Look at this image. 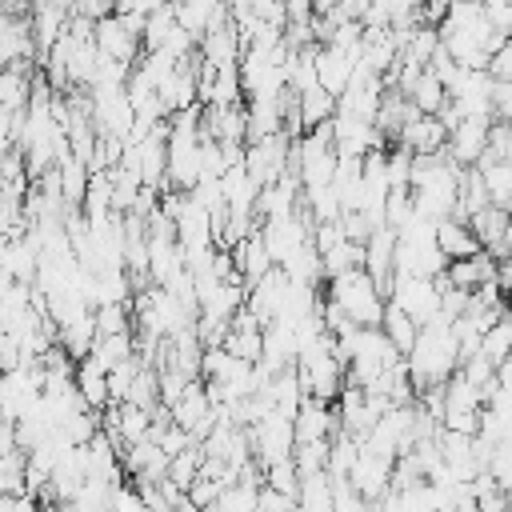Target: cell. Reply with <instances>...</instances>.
<instances>
[{
  "label": "cell",
  "instance_id": "1f68e13d",
  "mask_svg": "<svg viewBox=\"0 0 512 512\" xmlns=\"http://www.w3.org/2000/svg\"><path fill=\"white\" fill-rule=\"evenodd\" d=\"M156 376H160V404H164V408H172V404L188 392V384H192V380H188L184 372H176V368H160Z\"/></svg>",
  "mask_w": 512,
  "mask_h": 512
},
{
  "label": "cell",
  "instance_id": "484cf974",
  "mask_svg": "<svg viewBox=\"0 0 512 512\" xmlns=\"http://www.w3.org/2000/svg\"><path fill=\"white\" fill-rule=\"evenodd\" d=\"M92 320H96V336H124V332H132V308L128 304L92 308Z\"/></svg>",
  "mask_w": 512,
  "mask_h": 512
},
{
  "label": "cell",
  "instance_id": "4fadbf2b",
  "mask_svg": "<svg viewBox=\"0 0 512 512\" xmlns=\"http://www.w3.org/2000/svg\"><path fill=\"white\" fill-rule=\"evenodd\" d=\"M172 16H176V28L188 32V36L200 44V36H204L212 24H220V20L228 16V8H224V4H212V0H188V4H172Z\"/></svg>",
  "mask_w": 512,
  "mask_h": 512
},
{
  "label": "cell",
  "instance_id": "9c48e42d",
  "mask_svg": "<svg viewBox=\"0 0 512 512\" xmlns=\"http://www.w3.org/2000/svg\"><path fill=\"white\" fill-rule=\"evenodd\" d=\"M336 432H340V424H336V408H332V404L304 400L300 412L292 416V436H296V444H320V440H332Z\"/></svg>",
  "mask_w": 512,
  "mask_h": 512
},
{
  "label": "cell",
  "instance_id": "8d00e7d4",
  "mask_svg": "<svg viewBox=\"0 0 512 512\" xmlns=\"http://www.w3.org/2000/svg\"><path fill=\"white\" fill-rule=\"evenodd\" d=\"M340 240H344L340 220H336V224H312V248H316L320 256H324V252H332Z\"/></svg>",
  "mask_w": 512,
  "mask_h": 512
},
{
  "label": "cell",
  "instance_id": "f1b7e54d",
  "mask_svg": "<svg viewBox=\"0 0 512 512\" xmlns=\"http://www.w3.org/2000/svg\"><path fill=\"white\" fill-rule=\"evenodd\" d=\"M324 460H328V440H320V444H296L292 448V468H296L300 480L324 472Z\"/></svg>",
  "mask_w": 512,
  "mask_h": 512
},
{
  "label": "cell",
  "instance_id": "277c9868",
  "mask_svg": "<svg viewBox=\"0 0 512 512\" xmlns=\"http://www.w3.org/2000/svg\"><path fill=\"white\" fill-rule=\"evenodd\" d=\"M288 152H292V140L280 132V136H268V140H256L244 148V172L256 188H268L276 184L284 172H288Z\"/></svg>",
  "mask_w": 512,
  "mask_h": 512
},
{
  "label": "cell",
  "instance_id": "5b68a950",
  "mask_svg": "<svg viewBox=\"0 0 512 512\" xmlns=\"http://www.w3.org/2000/svg\"><path fill=\"white\" fill-rule=\"evenodd\" d=\"M92 40H96V52H100L104 60H116V64H124V68H136V60L144 56L140 36H136L116 12L104 16L100 24H92Z\"/></svg>",
  "mask_w": 512,
  "mask_h": 512
},
{
  "label": "cell",
  "instance_id": "6da1fadb",
  "mask_svg": "<svg viewBox=\"0 0 512 512\" xmlns=\"http://www.w3.org/2000/svg\"><path fill=\"white\" fill-rule=\"evenodd\" d=\"M404 368H408L412 392L444 388L448 376L460 372V348H456V336H452L448 320H436V324H428V328L416 332V344L404 356Z\"/></svg>",
  "mask_w": 512,
  "mask_h": 512
},
{
  "label": "cell",
  "instance_id": "7c38bea8",
  "mask_svg": "<svg viewBox=\"0 0 512 512\" xmlns=\"http://www.w3.org/2000/svg\"><path fill=\"white\" fill-rule=\"evenodd\" d=\"M508 212L504 208H496V204H488V208H480L472 220H468V232L476 236V244H480V252H488L492 260H500V256H508L504 252V232H508Z\"/></svg>",
  "mask_w": 512,
  "mask_h": 512
},
{
  "label": "cell",
  "instance_id": "e575fe53",
  "mask_svg": "<svg viewBox=\"0 0 512 512\" xmlns=\"http://www.w3.org/2000/svg\"><path fill=\"white\" fill-rule=\"evenodd\" d=\"M192 444H200V440H192V436H188L184 428H176V424H172V428H164V432L156 436V448H160L168 460H172V456H180V452H184V448H192Z\"/></svg>",
  "mask_w": 512,
  "mask_h": 512
},
{
  "label": "cell",
  "instance_id": "d4e9b609",
  "mask_svg": "<svg viewBox=\"0 0 512 512\" xmlns=\"http://www.w3.org/2000/svg\"><path fill=\"white\" fill-rule=\"evenodd\" d=\"M448 412H480V388L468 384L464 372L448 376V384H444V416H448ZM444 416H440V420H444Z\"/></svg>",
  "mask_w": 512,
  "mask_h": 512
},
{
  "label": "cell",
  "instance_id": "9a60e30c",
  "mask_svg": "<svg viewBox=\"0 0 512 512\" xmlns=\"http://www.w3.org/2000/svg\"><path fill=\"white\" fill-rule=\"evenodd\" d=\"M132 356H136V336L124 332V336H96V344H92V352H88L84 360L108 376L116 364H124V360H132Z\"/></svg>",
  "mask_w": 512,
  "mask_h": 512
},
{
  "label": "cell",
  "instance_id": "f35d334b",
  "mask_svg": "<svg viewBox=\"0 0 512 512\" xmlns=\"http://www.w3.org/2000/svg\"><path fill=\"white\" fill-rule=\"evenodd\" d=\"M496 284H500L504 292H512V252L496 260Z\"/></svg>",
  "mask_w": 512,
  "mask_h": 512
},
{
  "label": "cell",
  "instance_id": "44dd1931",
  "mask_svg": "<svg viewBox=\"0 0 512 512\" xmlns=\"http://www.w3.org/2000/svg\"><path fill=\"white\" fill-rule=\"evenodd\" d=\"M480 356L492 364V368H500L508 356H512V316L504 312V320H496L484 336H480Z\"/></svg>",
  "mask_w": 512,
  "mask_h": 512
},
{
  "label": "cell",
  "instance_id": "b9f144b4",
  "mask_svg": "<svg viewBox=\"0 0 512 512\" xmlns=\"http://www.w3.org/2000/svg\"><path fill=\"white\" fill-rule=\"evenodd\" d=\"M0 424H4V420H0Z\"/></svg>",
  "mask_w": 512,
  "mask_h": 512
},
{
  "label": "cell",
  "instance_id": "30bf717a",
  "mask_svg": "<svg viewBox=\"0 0 512 512\" xmlns=\"http://www.w3.org/2000/svg\"><path fill=\"white\" fill-rule=\"evenodd\" d=\"M392 256H396V232L392 228H376L368 236V244H364V272L380 288L384 300H388V284H392Z\"/></svg>",
  "mask_w": 512,
  "mask_h": 512
},
{
  "label": "cell",
  "instance_id": "f546056e",
  "mask_svg": "<svg viewBox=\"0 0 512 512\" xmlns=\"http://www.w3.org/2000/svg\"><path fill=\"white\" fill-rule=\"evenodd\" d=\"M264 488H272V492H280V496H288V500H296V492H300V476H296V468H292V460H280V464H268V468H264Z\"/></svg>",
  "mask_w": 512,
  "mask_h": 512
},
{
  "label": "cell",
  "instance_id": "8992f818",
  "mask_svg": "<svg viewBox=\"0 0 512 512\" xmlns=\"http://www.w3.org/2000/svg\"><path fill=\"white\" fill-rule=\"evenodd\" d=\"M216 420H220V408H212V400L204 392V380H192L188 392L172 404V424L184 428L192 440H204L216 428Z\"/></svg>",
  "mask_w": 512,
  "mask_h": 512
},
{
  "label": "cell",
  "instance_id": "74e56055",
  "mask_svg": "<svg viewBox=\"0 0 512 512\" xmlns=\"http://www.w3.org/2000/svg\"><path fill=\"white\" fill-rule=\"evenodd\" d=\"M256 512H296V500H288V496H280V492H272V488L260 484V492H256Z\"/></svg>",
  "mask_w": 512,
  "mask_h": 512
},
{
  "label": "cell",
  "instance_id": "d6a6232c",
  "mask_svg": "<svg viewBox=\"0 0 512 512\" xmlns=\"http://www.w3.org/2000/svg\"><path fill=\"white\" fill-rule=\"evenodd\" d=\"M220 492H224V484H220V480H208V476H196V480H192V488H188L184 496H188V500H192V504H196V508L204 512V508H212V504L220 500Z\"/></svg>",
  "mask_w": 512,
  "mask_h": 512
},
{
  "label": "cell",
  "instance_id": "cb8c5ba5",
  "mask_svg": "<svg viewBox=\"0 0 512 512\" xmlns=\"http://www.w3.org/2000/svg\"><path fill=\"white\" fill-rule=\"evenodd\" d=\"M320 268H324V280L344 276V272H356V268H364V248L352 244V240H340L332 252L320 256Z\"/></svg>",
  "mask_w": 512,
  "mask_h": 512
},
{
  "label": "cell",
  "instance_id": "8fae6325",
  "mask_svg": "<svg viewBox=\"0 0 512 512\" xmlns=\"http://www.w3.org/2000/svg\"><path fill=\"white\" fill-rule=\"evenodd\" d=\"M356 64H360V60L344 56L340 48L320 44V48H316V84H320L332 100H340L344 88H348V80H352V68H356Z\"/></svg>",
  "mask_w": 512,
  "mask_h": 512
},
{
  "label": "cell",
  "instance_id": "3957f363",
  "mask_svg": "<svg viewBox=\"0 0 512 512\" xmlns=\"http://www.w3.org/2000/svg\"><path fill=\"white\" fill-rule=\"evenodd\" d=\"M388 304L400 308L416 328H428V324L440 320V288H436V280L392 276V284H388Z\"/></svg>",
  "mask_w": 512,
  "mask_h": 512
},
{
  "label": "cell",
  "instance_id": "ac0fdd59",
  "mask_svg": "<svg viewBox=\"0 0 512 512\" xmlns=\"http://www.w3.org/2000/svg\"><path fill=\"white\" fill-rule=\"evenodd\" d=\"M76 392H80V400H84V408L88 412H104L112 400H108V376L100 372V368H92L88 360H80L76 364Z\"/></svg>",
  "mask_w": 512,
  "mask_h": 512
},
{
  "label": "cell",
  "instance_id": "ffe728a7",
  "mask_svg": "<svg viewBox=\"0 0 512 512\" xmlns=\"http://www.w3.org/2000/svg\"><path fill=\"white\" fill-rule=\"evenodd\" d=\"M380 332H384V340L400 352V356H408L412 352V344H416V324L400 312V308H392V304H384V320H380Z\"/></svg>",
  "mask_w": 512,
  "mask_h": 512
},
{
  "label": "cell",
  "instance_id": "ab89813d",
  "mask_svg": "<svg viewBox=\"0 0 512 512\" xmlns=\"http://www.w3.org/2000/svg\"><path fill=\"white\" fill-rule=\"evenodd\" d=\"M496 380H500L504 388H512V356H508V360H504V364L496 368Z\"/></svg>",
  "mask_w": 512,
  "mask_h": 512
},
{
  "label": "cell",
  "instance_id": "4316f807",
  "mask_svg": "<svg viewBox=\"0 0 512 512\" xmlns=\"http://www.w3.org/2000/svg\"><path fill=\"white\" fill-rule=\"evenodd\" d=\"M24 472H28L24 452L0 456V496H24Z\"/></svg>",
  "mask_w": 512,
  "mask_h": 512
},
{
  "label": "cell",
  "instance_id": "4dcf8cb0",
  "mask_svg": "<svg viewBox=\"0 0 512 512\" xmlns=\"http://www.w3.org/2000/svg\"><path fill=\"white\" fill-rule=\"evenodd\" d=\"M484 160H492V164H512V124H504V120H492V128H488V152H484ZM480 160V164H484ZM476 164V168H480Z\"/></svg>",
  "mask_w": 512,
  "mask_h": 512
},
{
  "label": "cell",
  "instance_id": "5bb4252c",
  "mask_svg": "<svg viewBox=\"0 0 512 512\" xmlns=\"http://www.w3.org/2000/svg\"><path fill=\"white\" fill-rule=\"evenodd\" d=\"M396 144H404L412 156H436V152H444L448 132H444V124H440L436 116H416V120L400 132Z\"/></svg>",
  "mask_w": 512,
  "mask_h": 512
},
{
  "label": "cell",
  "instance_id": "ba28073f",
  "mask_svg": "<svg viewBox=\"0 0 512 512\" xmlns=\"http://www.w3.org/2000/svg\"><path fill=\"white\" fill-rule=\"evenodd\" d=\"M488 128H492V120H464L456 132H448V144H444L448 160L456 168H476L488 152Z\"/></svg>",
  "mask_w": 512,
  "mask_h": 512
},
{
  "label": "cell",
  "instance_id": "603a6c76",
  "mask_svg": "<svg viewBox=\"0 0 512 512\" xmlns=\"http://www.w3.org/2000/svg\"><path fill=\"white\" fill-rule=\"evenodd\" d=\"M444 100H448L444 84H440V80H436V76H432V72L424 68V72H420V80H416V88L408 92V104H412V108H416L420 116H436Z\"/></svg>",
  "mask_w": 512,
  "mask_h": 512
},
{
  "label": "cell",
  "instance_id": "e0dca14e",
  "mask_svg": "<svg viewBox=\"0 0 512 512\" xmlns=\"http://www.w3.org/2000/svg\"><path fill=\"white\" fill-rule=\"evenodd\" d=\"M56 176H60V196H64V204H68V208H80V204H84V192H88L92 172L72 156V148L56 160Z\"/></svg>",
  "mask_w": 512,
  "mask_h": 512
},
{
  "label": "cell",
  "instance_id": "836d02e7",
  "mask_svg": "<svg viewBox=\"0 0 512 512\" xmlns=\"http://www.w3.org/2000/svg\"><path fill=\"white\" fill-rule=\"evenodd\" d=\"M484 20H488V28H492L496 36H504V40H512V4H500V0H488V4H484Z\"/></svg>",
  "mask_w": 512,
  "mask_h": 512
},
{
  "label": "cell",
  "instance_id": "7402d4cb",
  "mask_svg": "<svg viewBox=\"0 0 512 512\" xmlns=\"http://www.w3.org/2000/svg\"><path fill=\"white\" fill-rule=\"evenodd\" d=\"M200 464H204V448L200 444H192V448H184L180 456H172L168 460V484L176 488V492H188L192 488V480L200 476Z\"/></svg>",
  "mask_w": 512,
  "mask_h": 512
},
{
  "label": "cell",
  "instance_id": "83f0119b",
  "mask_svg": "<svg viewBox=\"0 0 512 512\" xmlns=\"http://www.w3.org/2000/svg\"><path fill=\"white\" fill-rule=\"evenodd\" d=\"M244 100V88H240V68H220L212 76V92H208V104H240Z\"/></svg>",
  "mask_w": 512,
  "mask_h": 512
},
{
  "label": "cell",
  "instance_id": "2e32d148",
  "mask_svg": "<svg viewBox=\"0 0 512 512\" xmlns=\"http://www.w3.org/2000/svg\"><path fill=\"white\" fill-rule=\"evenodd\" d=\"M436 248H440L444 260H468V256L480 252L476 236H472L468 224H460V220H440V224H436Z\"/></svg>",
  "mask_w": 512,
  "mask_h": 512
},
{
  "label": "cell",
  "instance_id": "d6986e66",
  "mask_svg": "<svg viewBox=\"0 0 512 512\" xmlns=\"http://www.w3.org/2000/svg\"><path fill=\"white\" fill-rule=\"evenodd\" d=\"M296 112H300L304 132H312V128H320V124H328V120L336 116V100L316 84V88H308L304 96H296Z\"/></svg>",
  "mask_w": 512,
  "mask_h": 512
},
{
  "label": "cell",
  "instance_id": "7a4b0ae2",
  "mask_svg": "<svg viewBox=\"0 0 512 512\" xmlns=\"http://www.w3.org/2000/svg\"><path fill=\"white\" fill-rule=\"evenodd\" d=\"M324 284H328V300L344 312V320H348L352 328H380L388 300L380 296V288L368 280L364 268L344 272V276H332V280H324Z\"/></svg>",
  "mask_w": 512,
  "mask_h": 512
},
{
  "label": "cell",
  "instance_id": "60d3db41",
  "mask_svg": "<svg viewBox=\"0 0 512 512\" xmlns=\"http://www.w3.org/2000/svg\"><path fill=\"white\" fill-rule=\"evenodd\" d=\"M172 512H200V508H196V504H192V500H188V496H184V500H180V504H176V508H172Z\"/></svg>",
  "mask_w": 512,
  "mask_h": 512
},
{
  "label": "cell",
  "instance_id": "d590c367",
  "mask_svg": "<svg viewBox=\"0 0 512 512\" xmlns=\"http://www.w3.org/2000/svg\"><path fill=\"white\" fill-rule=\"evenodd\" d=\"M488 76L500 80V84L512 80V40H504V44L492 52V60H488Z\"/></svg>",
  "mask_w": 512,
  "mask_h": 512
},
{
  "label": "cell",
  "instance_id": "52a82bcc",
  "mask_svg": "<svg viewBox=\"0 0 512 512\" xmlns=\"http://www.w3.org/2000/svg\"><path fill=\"white\" fill-rule=\"evenodd\" d=\"M348 484H352V492L356 496H364L368 504H380L384 496H388V488H392V460H384V456H372V452H356V464H352V472H348Z\"/></svg>",
  "mask_w": 512,
  "mask_h": 512
}]
</instances>
